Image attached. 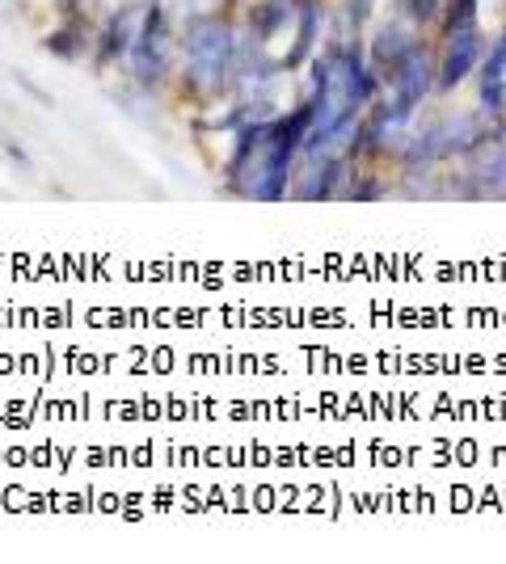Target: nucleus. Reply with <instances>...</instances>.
Segmentation results:
<instances>
[{"label":"nucleus","mask_w":506,"mask_h":564,"mask_svg":"<svg viewBox=\"0 0 506 564\" xmlns=\"http://www.w3.org/2000/svg\"><path fill=\"white\" fill-rule=\"evenodd\" d=\"M482 110L485 118L506 110V34L498 43H489V55L482 64Z\"/></svg>","instance_id":"5"},{"label":"nucleus","mask_w":506,"mask_h":564,"mask_svg":"<svg viewBox=\"0 0 506 564\" xmlns=\"http://www.w3.org/2000/svg\"><path fill=\"white\" fill-rule=\"evenodd\" d=\"M482 55H485V39L477 22L448 30V47H443V59H439V80H434V89H456L460 80L482 64Z\"/></svg>","instance_id":"3"},{"label":"nucleus","mask_w":506,"mask_h":564,"mask_svg":"<svg viewBox=\"0 0 506 564\" xmlns=\"http://www.w3.org/2000/svg\"><path fill=\"white\" fill-rule=\"evenodd\" d=\"M76 43H80V30H60V34H51L47 39V51H55V55H76Z\"/></svg>","instance_id":"11"},{"label":"nucleus","mask_w":506,"mask_h":564,"mask_svg":"<svg viewBox=\"0 0 506 564\" xmlns=\"http://www.w3.org/2000/svg\"><path fill=\"white\" fill-rule=\"evenodd\" d=\"M337 173H342V161H334V156L321 152V156H313V173H309L313 182L300 189V194H304V198H330L337 186Z\"/></svg>","instance_id":"8"},{"label":"nucleus","mask_w":506,"mask_h":564,"mask_svg":"<svg viewBox=\"0 0 506 564\" xmlns=\"http://www.w3.org/2000/svg\"><path fill=\"white\" fill-rule=\"evenodd\" d=\"M397 9L410 18L413 25H431L443 13V0H397Z\"/></svg>","instance_id":"9"},{"label":"nucleus","mask_w":506,"mask_h":564,"mask_svg":"<svg viewBox=\"0 0 506 564\" xmlns=\"http://www.w3.org/2000/svg\"><path fill=\"white\" fill-rule=\"evenodd\" d=\"M413 47H418V43H413V34L406 25H380V30H376V43H372V64H376V72L388 76Z\"/></svg>","instance_id":"6"},{"label":"nucleus","mask_w":506,"mask_h":564,"mask_svg":"<svg viewBox=\"0 0 506 564\" xmlns=\"http://www.w3.org/2000/svg\"><path fill=\"white\" fill-rule=\"evenodd\" d=\"M283 18H288V4H283V0H266L262 9L254 13V30L266 39V34H274V30H279V22H283Z\"/></svg>","instance_id":"10"},{"label":"nucleus","mask_w":506,"mask_h":564,"mask_svg":"<svg viewBox=\"0 0 506 564\" xmlns=\"http://www.w3.org/2000/svg\"><path fill=\"white\" fill-rule=\"evenodd\" d=\"M186 55H191V76L203 89H216L233 76L237 64V39L219 18H194L186 25Z\"/></svg>","instance_id":"1"},{"label":"nucleus","mask_w":506,"mask_h":564,"mask_svg":"<svg viewBox=\"0 0 506 564\" xmlns=\"http://www.w3.org/2000/svg\"><path fill=\"white\" fill-rule=\"evenodd\" d=\"M316 25H321V0H300V34H295V47L283 59V68H300L309 59L316 43Z\"/></svg>","instance_id":"7"},{"label":"nucleus","mask_w":506,"mask_h":564,"mask_svg":"<svg viewBox=\"0 0 506 564\" xmlns=\"http://www.w3.org/2000/svg\"><path fill=\"white\" fill-rule=\"evenodd\" d=\"M385 80H388V89H392V106H397L401 115L410 118L413 110L422 106V97L434 89V80H439V68L431 64V51L418 43V47H413L410 55L397 64V68L388 72Z\"/></svg>","instance_id":"2"},{"label":"nucleus","mask_w":506,"mask_h":564,"mask_svg":"<svg viewBox=\"0 0 506 564\" xmlns=\"http://www.w3.org/2000/svg\"><path fill=\"white\" fill-rule=\"evenodd\" d=\"M131 64H136V76L140 80H161L169 72V43H165V25H161V13L152 9L144 22V34L136 39L131 47Z\"/></svg>","instance_id":"4"}]
</instances>
